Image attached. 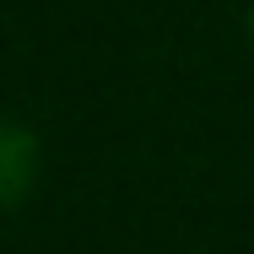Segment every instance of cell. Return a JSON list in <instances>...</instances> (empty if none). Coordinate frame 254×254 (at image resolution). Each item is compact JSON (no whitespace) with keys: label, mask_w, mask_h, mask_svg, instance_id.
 <instances>
[{"label":"cell","mask_w":254,"mask_h":254,"mask_svg":"<svg viewBox=\"0 0 254 254\" xmlns=\"http://www.w3.org/2000/svg\"><path fill=\"white\" fill-rule=\"evenodd\" d=\"M33 173H38V141L22 125L0 119V211L33 190Z\"/></svg>","instance_id":"cell-1"},{"label":"cell","mask_w":254,"mask_h":254,"mask_svg":"<svg viewBox=\"0 0 254 254\" xmlns=\"http://www.w3.org/2000/svg\"><path fill=\"white\" fill-rule=\"evenodd\" d=\"M249 33H254V11H249Z\"/></svg>","instance_id":"cell-2"}]
</instances>
